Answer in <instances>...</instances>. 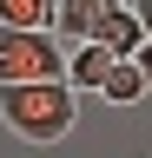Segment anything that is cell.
Here are the masks:
<instances>
[{
	"mask_svg": "<svg viewBox=\"0 0 152 158\" xmlns=\"http://www.w3.org/2000/svg\"><path fill=\"white\" fill-rule=\"evenodd\" d=\"M0 125L27 145H60L80 125V92L66 79H13L0 86Z\"/></svg>",
	"mask_w": 152,
	"mask_h": 158,
	"instance_id": "cell-1",
	"label": "cell"
},
{
	"mask_svg": "<svg viewBox=\"0 0 152 158\" xmlns=\"http://www.w3.org/2000/svg\"><path fill=\"white\" fill-rule=\"evenodd\" d=\"M13 79H66V40L53 27H0V86Z\"/></svg>",
	"mask_w": 152,
	"mask_h": 158,
	"instance_id": "cell-2",
	"label": "cell"
},
{
	"mask_svg": "<svg viewBox=\"0 0 152 158\" xmlns=\"http://www.w3.org/2000/svg\"><path fill=\"white\" fill-rule=\"evenodd\" d=\"M112 7H119V0H60V7H53V33H60L66 46H80V40L99 33V20Z\"/></svg>",
	"mask_w": 152,
	"mask_h": 158,
	"instance_id": "cell-3",
	"label": "cell"
},
{
	"mask_svg": "<svg viewBox=\"0 0 152 158\" xmlns=\"http://www.w3.org/2000/svg\"><path fill=\"white\" fill-rule=\"evenodd\" d=\"M119 53H106L99 40H80V46H66V86L73 92H99V79H106V66Z\"/></svg>",
	"mask_w": 152,
	"mask_h": 158,
	"instance_id": "cell-4",
	"label": "cell"
},
{
	"mask_svg": "<svg viewBox=\"0 0 152 158\" xmlns=\"http://www.w3.org/2000/svg\"><path fill=\"white\" fill-rule=\"evenodd\" d=\"M93 40H99L106 53H119V59H132V53L145 46V27H139V13H132L126 0H119V7H112V13L99 20V33H93Z\"/></svg>",
	"mask_w": 152,
	"mask_h": 158,
	"instance_id": "cell-5",
	"label": "cell"
},
{
	"mask_svg": "<svg viewBox=\"0 0 152 158\" xmlns=\"http://www.w3.org/2000/svg\"><path fill=\"white\" fill-rule=\"evenodd\" d=\"M99 99H112V106H139V99H152V92H145L139 59H112L106 79H99Z\"/></svg>",
	"mask_w": 152,
	"mask_h": 158,
	"instance_id": "cell-6",
	"label": "cell"
},
{
	"mask_svg": "<svg viewBox=\"0 0 152 158\" xmlns=\"http://www.w3.org/2000/svg\"><path fill=\"white\" fill-rule=\"evenodd\" d=\"M60 0H0V27H53Z\"/></svg>",
	"mask_w": 152,
	"mask_h": 158,
	"instance_id": "cell-7",
	"label": "cell"
},
{
	"mask_svg": "<svg viewBox=\"0 0 152 158\" xmlns=\"http://www.w3.org/2000/svg\"><path fill=\"white\" fill-rule=\"evenodd\" d=\"M132 59H139V73H145V92H152V33H145V46L132 53Z\"/></svg>",
	"mask_w": 152,
	"mask_h": 158,
	"instance_id": "cell-8",
	"label": "cell"
},
{
	"mask_svg": "<svg viewBox=\"0 0 152 158\" xmlns=\"http://www.w3.org/2000/svg\"><path fill=\"white\" fill-rule=\"evenodd\" d=\"M126 7H132V13H139V27L152 33V0H126Z\"/></svg>",
	"mask_w": 152,
	"mask_h": 158,
	"instance_id": "cell-9",
	"label": "cell"
}]
</instances>
